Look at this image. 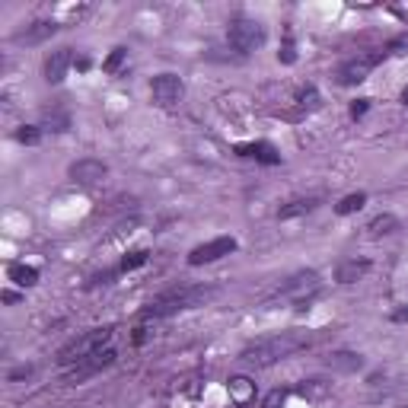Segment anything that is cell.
<instances>
[{
	"label": "cell",
	"instance_id": "obj_27",
	"mask_svg": "<svg viewBox=\"0 0 408 408\" xmlns=\"http://www.w3.org/2000/svg\"><path fill=\"white\" fill-rule=\"evenodd\" d=\"M382 51H386V55H405V51H408V35H399V38H392V42H389L386 48H382Z\"/></svg>",
	"mask_w": 408,
	"mask_h": 408
},
{
	"label": "cell",
	"instance_id": "obj_26",
	"mask_svg": "<svg viewBox=\"0 0 408 408\" xmlns=\"http://www.w3.org/2000/svg\"><path fill=\"white\" fill-rule=\"evenodd\" d=\"M297 99H300V106H303V108H316V106H319V93H316V86H306L303 93L297 96Z\"/></svg>",
	"mask_w": 408,
	"mask_h": 408
},
{
	"label": "cell",
	"instance_id": "obj_16",
	"mask_svg": "<svg viewBox=\"0 0 408 408\" xmlns=\"http://www.w3.org/2000/svg\"><path fill=\"white\" fill-rule=\"evenodd\" d=\"M319 198L316 195H310V198H293V201H287L284 208L278 210V217L280 220H293V217H303V214H312V210L319 208Z\"/></svg>",
	"mask_w": 408,
	"mask_h": 408
},
{
	"label": "cell",
	"instance_id": "obj_15",
	"mask_svg": "<svg viewBox=\"0 0 408 408\" xmlns=\"http://www.w3.org/2000/svg\"><path fill=\"white\" fill-rule=\"evenodd\" d=\"M236 153H239V157H252V159H259V163H265V166L280 163V153L274 150L271 144H265V140H259V144H239Z\"/></svg>",
	"mask_w": 408,
	"mask_h": 408
},
{
	"label": "cell",
	"instance_id": "obj_6",
	"mask_svg": "<svg viewBox=\"0 0 408 408\" xmlns=\"http://www.w3.org/2000/svg\"><path fill=\"white\" fill-rule=\"evenodd\" d=\"M382 57H386V51H382V48L348 57V61L338 67V83H341V86H357V83H363L382 64Z\"/></svg>",
	"mask_w": 408,
	"mask_h": 408
},
{
	"label": "cell",
	"instance_id": "obj_1",
	"mask_svg": "<svg viewBox=\"0 0 408 408\" xmlns=\"http://www.w3.org/2000/svg\"><path fill=\"white\" fill-rule=\"evenodd\" d=\"M316 341H319V332H306V329L274 332V335H265V338H259V341L246 344V348L239 351V361L249 363V367H271V363L287 361V357L312 348Z\"/></svg>",
	"mask_w": 408,
	"mask_h": 408
},
{
	"label": "cell",
	"instance_id": "obj_22",
	"mask_svg": "<svg viewBox=\"0 0 408 408\" xmlns=\"http://www.w3.org/2000/svg\"><path fill=\"white\" fill-rule=\"evenodd\" d=\"M300 392H303V395H310V399H319V395H325V392H329V386H325L322 380H306L303 386H300Z\"/></svg>",
	"mask_w": 408,
	"mask_h": 408
},
{
	"label": "cell",
	"instance_id": "obj_5",
	"mask_svg": "<svg viewBox=\"0 0 408 408\" xmlns=\"http://www.w3.org/2000/svg\"><path fill=\"white\" fill-rule=\"evenodd\" d=\"M227 42H230V48L239 51V55H252L255 48L265 45V26H261L259 19L236 16V19H230Z\"/></svg>",
	"mask_w": 408,
	"mask_h": 408
},
{
	"label": "cell",
	"instance_id": "obj_8",
	"mask_svg": "<svg viewBox=\"0 0 408 408\" xmlns=\"http://www.w3.org/2000/svg\"><path fill=\"white\" fill-rule=\"evenodd\" d=\"M230 252H236V239L233 236H217V239H208L191 249L188 265H210V261L223 259V255H230Z\"/></svg>",
	"mask_w": 408,
	"mask_h": 408
},
{
	"label": "cell",
	"instance_id": "obj_30",
	"mask_svg": "<svg viewBox=\"0 0 408 408\" xmlns=\"http://www.w3.org/2000/svg\"><path fill=\"white\" fill-rule=\"evenodd\" d=\"M29 373H32V367H16L10 373V380H23V376H29Z\"/></svg>",
	"mask_w": 408,
	"mask_h": 408
},
{
	"label": "cell",
	"instance_id": "obj_24",
	"mask_svg": "<svg viewBox=\"0 0 408 408\" xmlns=\"http://www.w3.org/2000/svg\"><path fill=\"white\" fill-rule=\"evenodd\" d=\"M125 55H128V51H125V48H115V51H112V55H108V57H106V64H102V70H106V74H115V70H118V64H121V61H125Z\"/></svg>",
	"mask_w": 408,
	"mask_h": 408
},
{
	"label": "cell",
	"instance_id": "obj_3",
	"mask_svg": "<svg viewBox=\"0 0 408 408\" xmlns=\"http://www.w3.org/2000/svg\"><path fill=\"white\" fill-rule=\"evenodd\" d=\"M112 325H106V329H89L86 335L74 338V341H67L61 351H57V367L67 373L70 367H76L80 361H86L89 354H96V351H102L106 344H112Z\"/></svg>",
	"mask_w": 408,
	"mask_h": 408
},
{
	"label": "cell",
	"instance_id": "obj_17",
	"mask_svg": "<svg viewBox=\"0 0 408 408\" xmlns=\"http://www.w3.org/2000/svg\"><path fill=\"white\" fill-rule=\"evenodd\" d=\"M395 230H399V217H392V214H376L373 220L367 223V233L373 236V239H380V236L395 233Z\"/></svg>",
	"mask_w": 408,
	"mask_h": 408
},
{
	"label": "cell",
	"instance_id": "obj_28",
	"mask_svg": "<svg viewBox=\"0 0 408 408\" xmlns=\"http://www.w3.org/2000/svg\"><path fill=\"white\" fill-rule=\"evenodd\" d=\"M278 57H280V61H284V64H293V61H297V55H293V42H290V35H287L284 48L278 51Z\"/></svg>",
	"mask_w": 408,
	"mask_h": 408
},
{
	"label": "cell",
	"instance_id": "obj_31",
	"mask_svg": "<svg viewBox=\"0 0 408 408\" xmlns=\"http://www.w3.org/2000/svg\"><path fill=\"white\" fill-rule=\"evenodd\" d=\"M392 319H395V322H402V319H408V310H399Z\"/></svg>",
	"mask_w": 408,
	"mask_h": 408
},
{
	"label": "cell",
	"instance_id": "obj_11",
	"mask_svg": "<svg viewBox=\"0 0 408 408\" xmlns=\"http://www.w3.org/2000/svg\"><path fill=\"white\" fill-rule=\"evenodd\" d=\"M57 29H61V26H57L55 19H35V23H29L26 29H19L16 35H13V42H19V45H38V42H45V38L55 35Z\"/></svg>",
	"mask_w": 408,
	"mask_h": 408
},
{
	"label": "cell",
	"instance_id": "obj_10",
	"mask_svg": "<svg viewBox=\"0 0 408 408\" xmlns=\"http://www.w3.org/2000/svg\"><path fill=\"white\" fill-rule=\"evenodd\" d=\"M108 176V166L102 163V159H76V163H70V178H74L76 185H99L102 178Z\"/></svg>",
	"mask_w": 408,
	"mask_h": 408
},
{
	"label": "cell",
	"instance_id": "obj_2",
	"mask_svg": "<svg viewBox=\"0 0 408 408\" xmlns=\"http://www.w3.org/2000/svg\"><path fill=\"white\" fill-rule=\"evenodd\" d=\"M214 297H217V287H210V284H182V287H172V290H163L159 297H153L150 303L144 306L140 316L144 319H169V316H176V312L198 310V306H204Z\"/></svg>",
	"mask_w": 408,
	"mask_h": 408
},
{
	"label": "cell",
	"instance_id": "obj_14",
	"mask_svg": "<svg viewBox=\"0 0 408 408\" xmlns=\"http://www.w3.org/2000/svg\"><path fill=\"white\" fill-rule=\"evenodd\" d=\"M325 367L335 370V373H354V370L363 367V357L354 354V351H332L325 357Z\"/></svg>",
	"mask_w": 408,
	"mask_h": 408
},
{
	"label": "cell",
	"instance_id": "obj_21",
	"mask_svg": "<svg viewBox=\"0 0 408 408\" xmlns=\"http://www.w3.org/2000/svg\"><path fill=\"white\" fill-rule=\"evenodd\" d=\"M147 259H150V252H147V249H134V252H128V255H125L121 268H125V271H131V268H140V265H144Z\"/></svg>",
	"mask_w": 408,
	"mask_h": 408
},
{
	"label": "cell",
	"instance_id": "obj_29",
	"mask_svg": "<svg viewBox=\"0 0 408 408\" xmlns=\"http://www.w3.org/2000/svg\"><path fill=\"white\" fill-rule=\"evenodd\" d=\"M367 108H370V99H357L354 106H351V118H363V115H367Z\"/></svg>",
	"mask_w": 408,
	"mask_h": 408
},
{
	"label": "cell",
	"instance_id": "obj_12",
	"mask_svg": "<svg viewBox=\"0 0 408 408\" xmlns=\"http://www.w3.org/2000/svg\"><path fill=\"white\" fill-rule=\"evenodd\" d=\"M70 64H74V55H70V48L51 51V55L45 57V80H48V83H61L64 76H67Z\"/></svg>",
	"mask_w": 408,
	"mask_h": 408
},
{
	"label": "cell",
	"instance_id": "obj_13",
	"mask_svg": "<svg viewBox=\"0 0 408 408\" xmlns=\"http://www.w3.org/2000/svg\"><path fill=\"white\" fill-rule=\"evenodd\" d=\"M367 271H370V259H344L335 268V280L338 284H357Z\"/></svg>",
	"mask_w": 408,
	"mask_h": 408
},
{
	"label": "cell",
	"instance_id": "obj_20",
	"mask_svg": "<svg viewBox=\"0 0 408 408\" xmlns=\"http://www.w3.org/2000/svg\"><path fill=\"white\" fill-rule=\"evenodd\" d=\"M16 140H19V144H26V147H32V144H38V140H42V131H38L35 125H23L16 131Z\"/></svg>",
	"mask_w": 408,
	"mask_h": 408
},
{
	"label": "cell",
	"instance_id": "obj_32",
	"mask_svg": "<svg viewBox=\"0 0 408 408\" xmlns=\"http://www.w3.org/2000/svg\"><path fill=\"white\" fill-rule=\"evenodd\" d=\"M402 102H405V106H408V86L402 89Z\"/></svg>",
	"mask_w": 408,
	"mask_h": 408
},
{
	"label": "cell",
	"instance_id": "obj_25",
	"mask_svg": "<svg viewBox=\"0 0 408 408\" xmlns=\"http://www.w3.org/2000/svg\"><path fill=\"white\" fill-rule=\"evenodd\" d=\"M284 399H287L284 389H271V392L265 395V402H261V408H284Z\"/></svg>",
	"mask_w": 408,
	"mask_h": 408
},
{
	"label": "cell",
	"instance_id": "obj_4",
	"mask_svg": "<svg viewBox=\"0 0 408 408\" xmlns=\"http://www.w3.org/2000/svg\"><path fill=\"white\" fill-rule=\"evenodd\" d=\"M316 290H319V271L306 268V271H297V274H290L287 280H280V284L271 290V297H268V306H271V303H297V306H303Z\"/></svg>",
	"mask_w": 408,
	"mask_h": 408
},
{
	"label": "cell",
	"instance_id": "obj_23",
	"mask_svg": "<svg viewBox=\"0 0 408 408\" xmlns=\"http://www.w3.org/2000/svg\"><path fill=\"white\" fill-rule=\"evenodd\" d=\"M230 389H233V395H236L239 402H246L249 392H252V386H249L246 376H236V380H230Z\"/></svg>",
	"mask_w": 408,
	"mask_h": 408
},
{
	"label": "cell",
	"instance_id": "obj_7",
	"mask_svg": "<svg viewBox=\"0 0 408 408\" xmlns=\"http://www.w3.org/2000/svg\"><path fill=\"white\" fill-rule=\"evenodd\" d=\"M150 96H153V102H157L159 108H172V106H178V102H182V96H185V83H182V76H178V74H159V76H153V83H150Z\"/></svg>",
	"mask_w": 408,
	"mask_h": 408
},
{
	"label": "cell",
	"instance_id": "obj_19",
	"mask_svg": "<svg viewBox=\"0 0 408 408\" xmlns=\"http://www.w3.org/2000/svg\"><path fill=\"white\" fill-rule=\"evenodd\" d=\"M363 204H367V195H363V191H354V195H344L341 201L335 204V214L338 217H348V214H357V210L363 208Z\"/></svg>",
	"mask_w": 408,
	"mask_h": 408
},
{
	"label": "cell",
	"instance_id": "obj_18",
	"mask_svg": "<svg viewBox=\"0 0 408 408\" xmlns=\"http://www.w3.org/2000/svg\"><path fill=\"white\" fill-rule=\"evenodd\" d=\"M6 274H10V280L19 284V287H35L38 284V268H32V265H10Z\"/></svg>",
	"mask_w": 408,
	"mask_h": 408
},
{
	"label": "cell",
	"instance_id": "obj_9",
	"mask_svg": "<svg viewBox=\"0 0 408 408\" xmlns=\"http://www.w3.org/2000/svg\"><path fill=\"white\" fill-rule=\"evenodd\" d=\"M112 363H115V348H112V344H106L102 351H96V354L86 357V361L76 363V367H70L67 370V380L70 382H80V380H86V376H96L99 370L112 367Z\"/></svg>",
	"mask_w": 408,
	"mask_h": 408
}]
</instances>
